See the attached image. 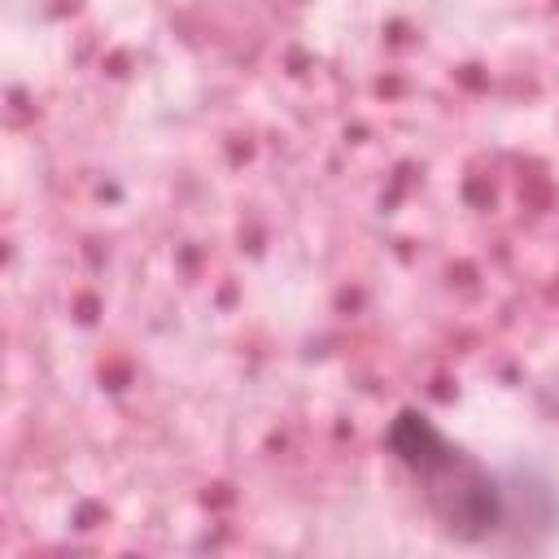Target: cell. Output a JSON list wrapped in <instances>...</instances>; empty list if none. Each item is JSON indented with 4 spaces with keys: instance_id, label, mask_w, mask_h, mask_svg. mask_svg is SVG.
Masks as SVG:
<instances>
[{
    "instance_id": "1",
    "label": "cell",
    "mask_w": 559,
    "mask_h": 559,
    "mask_svg": "<svg viewBox=\"0 0 559 559\" xmlns=\"http://www.w3.org/2000/svg\"><path fill=\"white\" fill-rule=\"evenodd\" d=\"M389 454L419 485L428 515L450 542L493 546L502 528V476L485 467L472 450L450 441L424 411L406 406L384 432Z\"/></svg>"
},
{
    "instance_id": "2",
    "label": "cell",
    "mask_w": 559,
    "mask_h": 559,
    "mask_svg": "<svg viewBox=\"0 0 559 559\" xmlns=\"http://www.w3.org/2000/svg\"><path fill=\"white\" fill-rule=\"evenodd\" d=\"M502 476V528L493 546L537 550L559 533V489L533 463H511Z\"/></svg>"
}]
</instances>
